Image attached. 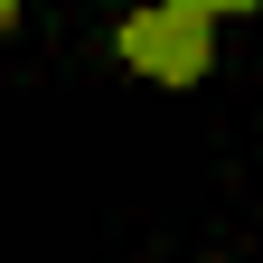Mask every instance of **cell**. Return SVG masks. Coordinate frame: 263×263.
I'll list each match as a JSON object with an SVG mask.
<instances>
[{
	"mask_svg": "<svg viewBox=\"0 0 263 263\" xmlns=\"http://www.w3.org/2000/svg\"><path fill=\"white\" fill-rule=\"evenodd\" d=\"M122 57L151 85H197L216 66V0H151L122 19Z\"/></svg>",
	"mask_w": 263,
	"mask_h": 263,
	"instance_id": "obj_1",
	"label": "cell"
},
{
	"mask_svg": "<svg viewBox=\"0 0 263 263\" xmlns=\"http://www.w3.org/2000/svg\"><path fill=\"white\" fill-rule=\"evenodd\" d=\"M245 10H263V0H216V19H245Z\"/></svg>",
	"mask_w": 263,
	"mask_h": 263,
	"instance_id": "obj_2",
	"label": "cell"
}]
</instances>
